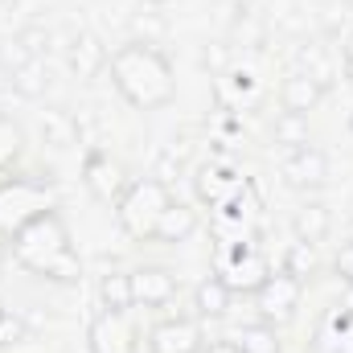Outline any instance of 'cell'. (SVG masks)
Wrapping results in <instances>:
<instances>
[{"instance_id":"cell-29","label":"cell","mask_w":353,"mask_h":353,"mask_svg":"<svg viewBox=\"0 0 353 353\" xmlns=\"http://www.w3.org/2000/svg\"><path fill=\"white\" fill-rule=\"evenodd\" d=\"M341 66H345V79L353 83V41L345 46V50H341Z\"/></svg>"},{"instance_id":"cell-15","label":"cell","mask_w":353,"mask_h":353,"mask_svg":"<svg viewBox=\"0 0 353 353\" xmlns=\"http://www.w3.org/2000/svg\"><path fill=\"white\" fill-rule=\"evenodd\" d=\"M230 300H234V292L226 288L222 275H205L193 288V312H197V321H222L230 312Z\"/></svg>"},{"instance_id":"cell-27","label":"cell","mask_w":353,"mask_h":353,"mask_svg":"<svg viewBox=\"0 0 353 353\" xmlns=\"http://www.w3.org/2000/svg\"><path fill=\"white\" fill-rule=\"evenodd\" d=\"M337 275H341V279H345V283H353V243H345V247H341V251H337Z\"/></svg>"},{"instance_id":"cell-12","label":"cell","mask_w":353,"mask_h":353,"mask_svg":"<svg viewBox=\"0 0 353 353\" xmlns=\"http://www.w3.org/2000/svg\"><path fill=\"white\" fill-rule=\"evenodd\" d=\"M325 90H329L325 79H316V74H308V70H292V74L279 83V107L292 111V115H308V111L321 107Z\"/></svg>"},{"instance_id":"cell-24","label":"cell","mask_w":353,"mask_h":353,"mask_svg":"<svg viewBox=\"0 0 353 353\" xmlns=\"http://www.w3.org/2000/svg\"><path fill=\"white\" fill-rule=\"evenodd\" d=\"M316 267H321V259H316V243H292L288 247V255H283V271H292L296 279H312L316 275Z\"/></svg>"},{"instance_id":"cell-10","label":"cell","mask_w":353,"mask_h":353,"mask_svg":"<svg viewBox=\"0 0 353 353\" xmlns=\"http://www.w3.org/2000/svg\"><path fill=\"white\" fill-rule=\"evenodd\" d=\"M176 300V275L169 267L144 263L132 271V308H169Z\"/></svg>"},{"instance_id":"cell-34","label":"cell","mask_w":353,"mask_h":353,"mask_svg":"<svg viewBox=\"0 0 353 353\" xmlns=\"http://www.w3.org/2000/svg\"><path fill=\"white\" fill-rule=\"evenodd\" d=\"M4 312H8V308H4V304H0V316H4Z\"/></svg>"},{"instance_id":"cell-35","label":"cell","mask_w":353,"mask_h":353,"mask_svg":"<svg viewBox=\"0 0 353 353\" xmlns=\"http://www.w3.org/2000/svg\"><path fill=\"white\" fill-rule=\"evenodd\" d=\"M0 4H4V0H0Z\"/></svg>"},{"instance_id":"cell-13","label":"cell","mask_w":353,"mask_h":353,"mask_svg":"<svg viewBox=\"0 0 353 353\" xmlns=\"http://www.w3.org/2000/svg\"><path fill=\"white\" fill-rule=\"evenodd\" d=\"M66 62H70V70L90 83V79H99L103 70H107V62H111V54H107V46L94 37V33H79L74 41H70V50H66Z\"/></svg>"},{"instance_id":"cell-7","label":"cell","mask_w":353,"mask_h":353,"mask_svg":"<svg viewBox=\"0 0 353 353\" xmlns=\"http://www.w3.org/2000/svg\"><path fill=\"white\" fill-rule=\"evenodd\" d=\"M87 353H140V329L132 312L103 308L87 325Z\"/></svg>"},{"instance_id":"cell-17","label":"cell","mask_w":353,"mask_h":353,"mask_svg":"<svg viewBox=\"0 0 353 353\" xmlns=\"http://www.w3.org/2000/svg\"><path fill=\"white\" fill-rule=\"evenodd\" d=\"M37 128H41V140L50 148H74L79 144V119L66 107H46L41 119H37Z\"/></svg>"},{"instance_id":"cell-14","label":"cell","mask_w":353,"mask_h":353,"mask_svg":"<svg viewBox=\"0 0 353 353\" xmlns=\"http://www.w3.org/2000/svg\"><path fill=\"white\" fill-rule=\"evenodd\" d=\"M193 185H197V197H201L205 205H214V210H218V205H222L226 197H234L247 181H239V173H234V169H226V165H201Z\"/></svg>"},{"instance_id":"cell-2","label":"cell","mask_w":353,"mask_h":353,"mask_svg":"<svg viewBox=\"0 0 353 353\" xmlns=\"http://www.w3.org/2000/svg\"><path fill=\"white\" fill-rule=\"evenodd\" d=\"M8 255L21 271L50 279V283H79L83 279V259L74 251V234H70L62 210H50L37 222H29L8 243Z\"/></svg>"},{"instance_id":"cell-20","label":"cell","mask_w":353,"mask_h":353,"mask_svg":"<svg viewBox=\"0 0 353 353\" xmlns=\"http://www.w3.org/2000/svg\"><path fill=\"white\" fill-rule=\"evenodd\" d=\"M21 157H25V128L0 111V176L12 173L21 165Z\"/></svg>"},{"instance_id":"cell-19","label":"cell","mask_w":353,"mask_h":353,"mask_svg":"<svg viewBox=\"0 0 353 353\" xmlns=\"http://www.w3.org/2000/svg\"><path fill=\"white\" fill-rule=\"evenodd\" d=\"M12 90H17L21 99H41V94L50 90V66H46V58L21 62V66L12 70Z\"/></svg>"},{"instance_id":"cell-4","label":"cell","mask_w":353,"mask_h":353,"mask_svg":"<svg viewBox=\"0 0 353 353\" xmlns=\"http://www.w3.org/2000/svg\"><path fill=\"white\" fill-rule=\"evenodd\" d=\"M169 205H173V193L161 176H136L115 201V222L132 243H157V226Z\"/></svg>"},{"instance_id":"cell-16","label":"cell","mask_w":353,"mask_h":353,"mask_svg":"<svg viewBox=\"0 0 353 353\" xmlns=\"http://www.w3.org/2000/svg\"><path fill=\"white\" fill-rule=\"evenodd\" d=\"M193 234H197V210L173 197V205L165 210V218H161V226H157V243L176 247V243H189Z\"/></svg>"},{"instance_id":"cell-22","label":"cell","mask_w":353,"mask_h":353,"mask_svg":"<svg viewBox=\"0 0 353 353\" xmlns=\"http://www.w3.org/2000/svg\"><path fill=\"white\" fill-rule=\"evenodd\" d=\"M271 136H275V144H283L288 152H292V148H304V144H312V132H308V115H292V111H279V115H275V123H271Z\"/></svg>"},{"instance_id":"cell-18","label":"cell","mask_w":353,"mask_h":353,"mask_svg":"<svg viewBox=\"0 0 353 353\" xmlns=\"http://www.w3.org/2000/svg\"><path fill=\"white\" fill-rule=\"evenodd\" d=\"M292 230H296V239L300 243H321L329 230H333V214L325 210V205H300L296 210V218H292Z\"/></svg>"},{"instance_id":"cell-6","label":"cell","mask_w":353,"mask_h":353,"mask_svg":"<svg viewBox=\"0 0 353 353\" xmlns=\"http://www.w3.org/2000/svg\"><path fill=\"white\" fill-rule=\"evenodd\" d=\"M218 275L226 279L230 292H251V296H255V288L263 283L271 271H267V259L247 243V239H234L230 247L218 251Z\"/></svg>"},{"instance_id":"cell-9","label":"cell","mask_w":353,"mask_h":353,"mask_svg":"<svg viewBox=\"0 0 353 353\" xmlns=\"http://www.w3.org/2000/svg\"><path fill=\"white\" fill-rule=\"evenodd\" d=\"M148 353H201L205 350V329L197 316H165L148 329Z\"/></svg>"},{"instance_id":"cell-26","label":"cell","mask_w":353,"mask_h":353,"mask_svg":"<svg viewBox=\"0 0 353 353\" xmlns=\"http://www.w3.org/2000/svg\"><path fill=\"white\" fill-rule=\"evenodd\" d=\"M17 46H21V54H25V58H41V54L50 50V33H46L41 25H29V29H21V33H17Z\"/></svg>"},{"instance_id":"cell-28","label":"cell","mask_w":353,"mask_h":353,"mask_svg":"<svg viewBox=\"0 0 353 353\" xmlns=\"http://www.w3.org/2000/svg\"><path fill=\"white\" fill-rule=\"evenodd\" d=\"M201 353H243V350H239L234 337H222V341H205V350Z\"/></svg>"},{"instance_id":"cell-31","label":"cell","mask_w":353,"mask_h":353,"mask_svg":"<svg viewBox=\"0 0 353 353\" xmlns=\"http://www.w3.org/2000/svg\"><path fill=\"white\" fill-rule=\"evenodd\" d=\"M4 267H8V247L0 243V275H4Z\"/></svg>"},{"instance_id":"cell-3","label":"cell","mask_w":353,"mask_h":353,"mask_svg":"<svg viewBox=\"0 0 353 353\" xmlns=\"http://www.w3.org/2000/svg\"><path fill=\"white\" fill-rule=\"evenodd\" d=\"M62 210L58 185L50 173H4L0 176V243L8 247L29 222Z\"/></svg>"},{"instance_id":"cell-25","label":"cell","mask_w":353,"mask_h":353,"mask_svg":"<svg viewBox=\"0 0 353 353\" xmlns=\"http://www.w3.org/2000/svg\"><path fill=\"white\" fill-rule=\"evenodd\" d=\"M29 341V325L17 316V312H4L0 316V350H17Z\"/></svg>"},{"instance_id":"cell-30","label":"cell","mask_w":353,"mask_h":353,"mask_svg":"<svg viewBox=\"0 0 353 353\" xmlns=\"http://www.w3.org/2000/svg\"><path fill=\"white\" fill-rule=\"evenodd\" d=\"M8 87H12V70L0 62V90H8Z\"/></svg>"},{"instance_id":"cell-8","label":"cell","mask_w":353,"mask_h":353,"mask_svg":"<svg viewBox=\"0 0 353 353\" xmlns=\"http://www.w3.org/2000/svg\"><path fill=\"white\" fill-rule=\"evenodd\" d=\"M83 185H87V193L99 205H115L123 197V189L132 185V176L123 169V161H115L103 148H90L87 161H83Z\"/></svg>"},{"instance_id":"cell-11","label":"cell","mask_w":353,"mask_h":353,"mask_svg":"<svg viewBox=\"0 0 353 353\" xmlns=\"http://www.w3.org/2000/svg\"><path fill=\"white\" fill-rule=\"evenodd\" d=\"M279 173H283V181H288L292 189H321V185L329 181V161H325L321 148L304 144V148H292V152L283 157Z\"/></svg>"},{"instance_id":"cell-32","label":"cell","mask_w":353,"mask_h":353,"mask_svg":"<svg viewBox=\"0 0 353 353\" xmlns=\"http://www.w3.org/2000/svg\"><path fill=\"white\" fill-rule=\"evenodd\" d=\"M345 308L353 312V283H350V296H345Z\"/></svg>"},{"instance_id":"cell-1","label":"cell","mask_w":353,"mask_h":353,"mask_svg":"<svg viewBox=\"0 0 353 353\" xmlns=\"http://www.w3.org/2000/svg\"><path fill=\"white\" fill-rule=\"evenodd\" d=\"M107 74H111V87L119 90V99L132 107V111H165L176 99V70L169 62V54L152 41H123L111 50V62H107Z\"/></svg>"},{"instance_id":"cell-23","label":"cell","mask_w":353,"mask_h":353,"mask_svg":"<svg viewBox=\"0 0 353 353\" xmlns=\"http://www.w3.org/2000/svg\"><path fill=\"white\" fill-rule=\"evenodd\" d=\"M234 341H239V350L243 353H283L279 345V337H275V325H243L239 333H234Z\"/></svg>"},{"instance_id":"cell-5","label":"cell","mask_w":353,"mask_h":353,"mask_svg":"<svg viewBox=\"0 0 353 353\" xmlns=\"http://www.w3.org/2000/svg\"><path fill=\"white\" fill-rule=\"evenodd\" d=\"M300 296H304V279H296L292 271H271L255 288V312L263 325H283L296 316Z\"/></svg>"},{"instance_id":"cell-33","label":"cell","mask_w":353,"mask_h":353,"mask_svg":"<svg viewBox=\"0 0 353 353\" xmlns=\"http://www.w3.org/2000/svg\"><path fill=\"white\" fill-rule=\"evenodd\" d=\"M148 4H173V0H148Z\"/></svg>"},{"instance_id":"cell-21","label":"cell","mask_w":353,"mask_h":353,"mask_svg":"<svg viewBox=\"0 0 353 353\" xmlns=\"http://www.w3.org/2000/svg\"><path fill=\"white\" fill-rule=\"evenodd\" d=\"M99 300L111 312H132V271H107L99 279Z\"/></svg>"}]
</instances>
